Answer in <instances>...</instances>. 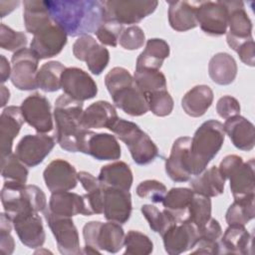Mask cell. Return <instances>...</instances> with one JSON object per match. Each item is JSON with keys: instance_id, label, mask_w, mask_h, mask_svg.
Listing matches in <instances>:
<instances>
[{"instance_id": "obj_1", "label": "cell", "mask_w": 255, "mask_h": 255, "mask_svg": "<svg viewBox=\"0 0 255 255\" xmlns=\"http://www.w3.org/2000/svg\"><path fill=\"white\" fill-rule=\"evenodd\" d=\"M44 3L53 22L67 36L80 37L96 33L105 21L103 1L48 0Z\"/></svg>"}, {"instance_id": "obj_2", "label": "cell", "mask_w": 255, "mask_h": 255, "mask_svg": "<svg viewBox=\"0 0 255 255\" xmlns=\"http://www.w3.org/2000/svg\"><path fill=\"white\" fill-rule=\"evenodd\" d=\"M83 102L63 94L55 101L54 120L56 123V140L69 152H81L89 129L82 126Z\"/></svg>"}, {"instance_id": "obj_3", "label": "cell", "mask_w": 255, "mask_h": 255, "mask_svg": "<svg viewBox=\"0 0 255 255\" xmlns=\"http://www.w3.org/2000/svg\"><path fill=\"white\" fill-rule=\"evenodd\" d=\"M105 85L116 107L126 114L140 117L149 111L144 94L127 69L113 68L105 77Z\"/></svg>"}, {"instance_id": "obj_4", "label": "cell", "mask_w": 255, "mask_h": 255, "mask_svg": "<svg viewBox=\"0 0 255 255\" xmlns=\"http://www.w3.org/2000/svg\"><path fill=\"white\" fill-rule=\"evenodd\" d=\"M225 138L223 124L215 120L204 122L191 138L189 155L192 175H198L221 149Z\"/></svg>"}, {"instance_id": "obj_5", "label": "cell", "mask_w": 255, "mask_h": 255, "mask_svg": "<svg viewBox=\"0 0 255 255\" xmlns=\"http://www.w3.org/2000/svg\"><path fill=\"white\" fill-rule=\"evenodd\" d=\"M1 202L4 212L11 219L21 214L44 212L47 208V198L40 187L11 181H5L3 184Z\"/></svg>"}, {"instance_id": "obj_6", "label": "cell", "mask_w": 255, "mask_h": 255, "mask_svg": "<svg viewBox=\"0 0 255 255\" xmlns=\"http://www.w3.org/2000/svg\"><path fill=\"white\" fill-rule=\"evenodd\" d=\"M109 129L126 143L136 164H149L158 155L156 144L136 124L119 118Z\"/></svg>"}, {"instance_id": "obj_7", "label": "cell", "mask_w": 255, "mask_h": 255, "mask_svg": "<svg viewBox=\"0 0 255 255\" xmlns=\"http://www.w3.org/2000/svg\"><path fill=\"white\" fill-rule=\"evenodd\" d=\"M85 254H100L102 251L118 253L124 246L125 231L120 223L114 221H90L83 227Z\"/></svg>"}, {"instance_id": "obj_8", "label": "cell", "mask_w": 255, "mask_h": 255, "mask_svg": "<svg viewBox=\"0 0 255 255\" xmlns=\"http://www.w3.org/2000/svg\"><path fill=\"white\" fill-rule=\"evenodd\" d=\"M103 5L105 21L130 25L152 14L158 2L155 0H109L103 1Z\"/></svg>"}, {"instance_id": "obj_9", "label": "cell", "mask_w": 255, "mask_h": 255, "mask_svg": "<svg viewBox=\"0 0 255 255\" xmlns=\"http://www.w3.org/2000/svg\"><path fill=\"white\" fill-rule=\"evenodd\" d=\"M43 213L56 239L59 252L63 255H79L83 253L80 246L79 233L72 217L56 215L48 207Z\"/></svg>"}, {"instance_id": "obj_10", "label": "cell", "mask_w": 255, "mask_h": 255, "mask_svg": "<svg viewBox=\"0 0 255 255\" xmlns=\"http://www.w3.org/2000/svg\"><path fill=\"white\" fill-rule=\"evenodd\" d=\"M11 82L20 91H32L38 88L37 73L39 58L28 48L15 52L11 58Z\"/></svg>"}, {"instance_id": "obj_11", "label": "cell", "mask_w": 255, "mask_h": 255, "mask_svg": "<svg viewBox=\"0 0 255 255\" xmlns=\"http://www.w3.org/2000/svg\"><path fill=\"white\" fill-rule=\"evenodd\" d=\"M228 11L226 41L228 46L236 51L244 42L252 39V22L242 1H223Z\"/></svg>"}, {"instance_id": "obj_12", "label": "cell", "mask_w": 255, "mask_h": 255, "mask_svg": "<svg viewBox=\"0 0 255 255\" xmlns=\"http://www.w3.org/2000/svg\"><path fill=\"white\" fill-rule=\"evenodd\" d=\"M21 111L25 122L38 133H47L54 128L51 105L48 99L39 93L23 100Z\"/></svg>"}, {"instance_id": "obj_13", "label": "cell", "mask_w": 255, "mask_h": 255, "mask_svg": "<svg viewBox=\"0 0 255 255\" xmlns=\"http://www.w3.org/2000/svg\"><path fill=\"white\" fill-rule=\"evenodd\" d=\"M73 54L76 59L86 62L90 72L96 76L101 75L110 62V52L98 44L91 35L80 36L73 45Z\"/></svg>"}, {"instance_id": "obj_14", "label": "cell", "mask_w": 255, "mask_h": 255, "mask_svg": "<svg viewBox=\"0 0 255 255\" xmlns=\"http://www.w3.org/2000/svg\"><path fill=\"white\" fill-rule=\"evenodd\" d=\"M55 144V138L46 133L26 134L18 142L15 153L26 166L34 167L48 156Z\"/></svg>"}, {"instance_id": "obj_15", "label": "cell", "mask_w": 255, "mask_h": 255, "mask_svg": "<svg viewBox=\"0 0 255 255\" xmlns=\"http://www.w3.org/2000/svg\"><path fill=\"white\" fill-rule=\"evenodd\" d=\"M61 89L64 94L79 102L94 99L98 94L94 79L87 72L76 67L65 69L61 77Z\"/></svg>"}, {"instance_id": "obj_16", "label": "cell", "mask_w": 255, "mask_h": 255, "mask_svg": "<svg viewBox=\"0 0 255 255\" xmlns=\"http://www.w3.org/2000/svg\"><path fill=\"white\" fill-rule=\"evenodd\" d=\"M197 23L209 36H221L227 32L228 11L223 1L199 2L196 11Z\"/></svg>"}, {"instance_id": "obj_17", "label": "cell", "mask_w": 255, "mask_h": 255, "mask_svg": "<svg viewBox=\"0 0 255 255\" xmlns=\"http://www.w3.org/2000/svg\"><path fill=\"white\" fill-rule=\"evenodd\" d=\"M161 237L165 252L169 255H178L194 248L199 231L193 223L184 221L170 226Z\"/></svg>"}, {"instance_id": "obj_18", "label": "cell", "mask_w": 255, "mask_h": 255, "mask_svg": "<svg viewBox=\"0 0 255 255\" xmlns=\"http://www.w3.org/2000/svg\"><path fill=\"white\" fill-rule=\"evenodd\" d=\"M67 34L54 22L38 31L30 44V49L39 60L57 56L67 44Z\"/></svg>"}, {"instance_id": "obj_19", "label": "cell", "mask_w": 255, "mask_h": 255, "mask_svg": "<svg viewBox=\"0 0 255 255\" xmlns=\"http://www.w3.org/2000/svg\"><path fill=\"white\" fill-rule=\"evenodd\" d=\"M191 138L180 136L172 144L170 154L165 160V172L174 182H185L191 177L190 148Z\"/></svg>"}, {"instance_id": "obj_20", "label": "cell", "mask_w": 255, "mask_h": 255, "mask_svg": "<svg viewBox=\"0 0 255 255\" xmlns=\"http://www.w3.org/2000/svg\"><path fill=\"white\" fill-rule=\"evenodd\" d=\"M43 177L51 192L69 191L74 189L79 181L76 168L62 158L52 160L44 169Z\"/></svg>"}, {"instance_id": "obj_21", "label": "cell", "mask_w": 255, "mask_h": 255, "mask_svg": "<svg viewBox=\"0 0 255 255\" xmlns=\"http://www.w3.org/2000/svg\"><path fill=\"white\" fill-rule=\"evenodd\" d=\"M81 152L97 160H117L122 155V148L115 135L106 132L97 133L89 129Z\"/></svg>"}, {"instance_id": "obj_22", "label": "cell", "mask_w": 255, "mask_h": 255, "mask_svg": "<svg viewBox=\"0 0 255 255\" xmlns=\"http://www.w3.org/2000/svg\"><path fill=\"white\" fill-rule=\"evenodd\" d=\"M12 222L22 244L31 249L43 246L46 233L39 213L32 212L17 215L12 219Z\"/></svg>"}, {"instance_id": "obj_23", "label": "cell", "mask_w": 255, "mask_h": 255, "mask_svg": "<svg viewBox=\"0 0 255 255\" xmlns=\"http://www.w3.org/2000/svg\"><path fill=\"white\" fill-rule=\"evenodd\" d=\"M131 195L128 190L114 187L105 188L104 216L108 221L126 223L131 214Z\"/></svg>"}, {"instance_id": "obj_24", "label": "cell", "mask_w": 255, "mask_h": 255, "mask_svg": "<svg viewBox=\"0 0 255 255\" xmlns=\"http://www.w3.org/2000/svg\"><path fill=\"white\" fill-rule=\"evenodd\" d=\"M25 120L20 107L9 106L0 116V145L1 157L12 153L14 138L18 135Z\"/></svg>"}, {"instance_id": "obj_25", "label": "cell", "mask_w": 255, "mask_h": 255, "mask_svg": "<svg viewBox=\"0 0 255 255\" xmlns=\"http://www.w3.org/2000/svg\"><path fill=\"white\" fill-rule=\"evenodd\" d=\"M223 129L235 147L244 151L253 149L255 145V128L250 121L240 115L234 116L225 121Z\"/></svg>"}, {"instance_id": "obj_26", "label": "cell", "mask_w": 255, "mask_h": 255, "mask_svg": "<svg viewBox=\"0 0 255 255\" xmlns=\"http://www.w3.org/2000/svg\"><path fill=\"white\" fill-rule=\"evenodd\" d=\"M252 236L242 225H228L218 242V254L251 253Z\"/></svg>"}, {"instance_id": "obj_27", "label": "cell", "mask_w": 255, "mask_h": 255, "mask_svg": "<svg viewBox=\"0 0 255 255\" xmlns=\"http://www.w3.org/2000/svg\"><path fill=\"white\" fill-rule=\"evenodd\" d=\"M168 22L170 27L177 32H185L198 26L196 11L197 1H169Z\"/></svg>"}, {"instance_id": "obj_28", "label": "cell", "mask_w": 255, "mask_h": 255, "mask_svg": "<svg viewBox=\"0 0 255 255\" xmlns=\"http://www.w3.org/2000/svg\"><path fill=\"white\" fill-rule=\"evenodd\" d=\"M254 159L243 162L229 176L230 189L234 200L255 196L254 180Z\"/></svg>"}, {"instance_id": "obj_29", "label": "cell", "mask_w": 255, "mask_h": 255, "mask_svg": "<svg viewBox=\"0 0 255 255\" xmlns=\"http://www.w3.org/2000/svg\"><path fill=\"white\" fill-rule=\"evenodd\" d=\"M118 119L117 111L112 104L107 101H98L83 112L82 126L87 129L109 128Z\"/></svg>"}, {"instance_id": "obj_30", "label": "cell", "mask_w": 255, "mask_h": 255, "mask_svg": "<svg viewBox=\"0 0 255 255\" xmlns=\"http://www.w3.org/2000/svg\"><path fill=\"white\" fill-rule=\"evenodd\" d=\"M48 209L61 216L73 217L78 214L86 216V203L83 195L70 191L52 192Z\"/></svg>"}, {"instance_id": "obj_31", "label": "cell", "mask_w": 255, "mask_h": 255, "mask_svg": "<svg viewBox=\"0 0 255 255\" xmlns=\"http://www.w3.org/2000/svg\"><path fill=\"white\" fill-rule=\"evenodd\" d=\"M193 194L191 188L173 187L166 192L161 203L177 223L188 221L189 205Z\"/></svg>"}, {"instance_id": "obj_32", "label": "cell", "mask_w": 255, "mask_h": 255, "mask_svg": "<svg viewBox=\"0 0 255 255\" xmlns=\"http://www.w3.org/2000/svg\"><path fill=\"white\" fill-rule=\"evenodd\" d=\"M98 179L104 188L114 187L128 190L132 184V172L124 161H115L102 166Z\"/></svg>"}, {"instance_id": "obj_33", "label": "cell", "mask_w": 255, "mask_h": 255, "mask_svg": "<svg viewBox=\"0 0 255 255\" xmlns=\"http://www.w3.org/2000/svg\"><path fill=\"white\" fill-rule=\"evenodd\" d=\"M213 92L209 86L198 85L189 90L181 100V107L192 118L202 117L213 102Z\"/></svg>"}, {"instance_id": "obj_34", "label": "cell", "mask_w": 255, "mask_h": 255, "mask_svg": "<svg viewBox=\"0 0 255 255\" xmlns=\"http://www.w3.org/2000/svg\"><path fill=\"white\" fill-rule=\"evenodd\" d=\"M225 180L218 167L214 165L195 175L189 184L194 193L206 197H215L223 193Z\"/></svg>"}, {"instance_id": "obj_35", "label": "cell", "mask_w": 255, "mask_h": 255, "mask_svg": "<svg viewBox=\"0 0 255 255\" xmlns=\"http://www.w3.org/2000/svg\"><path fill=\"white\" fill-rule=\"evenodd\" d=\"M237 64L228 53H217L209 61L208 75L217 85L227 86L233 83L237 76Z\"/></svg>"}, {"instance_id": "obj_36", "label": "cell", "mask_w": 255, "mask_h": 255, "mask_svg": "<svg viewBox=\"0 0 255 255\" xmlns=\"http://www.w3.org/2000/svg\"><path fill=\"white\" fill-rule=\"evenodd\" d=\"M169 54V45L164 40L159 38L149 39L144 50L137 57L135 69L159 70Z\"/></svg>"}, {"instance_id": "obj_37", "label": "cell", "mask_w": 255, "mask_h": 255, "mask_svg": "<svg viewBox=\"0 0 255 255\" xmlns=\"http://www.w3.org/2000/svg\"><path fill=\"white\" fill-rule=\"evenodd\" d=\"M23 20L26 31L35 35L38 31L53 23L44 1L26 0L23 2Z\"/></svg>"}, {"instance_id": "obj_38", "label": "cell", "mask_w": 255, "mask_h": 255, "mask_svg": "<svg viewBox=\"0 0 255 255\" xmlns=\"http://www.w3.org/2000/svg\"><path fill=\"white\" fill-rule=\"evenodd\" d=\"M222 235V228L219 222L210 218L199 230V238L194 246L192 254H218V242Z\"/></svg>"}, {"instance_id": "obj_39", "label": "cell", "mask_w": 255, "mask_h": 255, "mask_svg": "<svg viewBox=\"0 0 255 255\" xmlns=\"http://www.w3.org/2000/svg\"><path fill=\"white\" fill-rule=\"evenodd\" d=\"M66 67L59 61H50L43 64L38 70L36 81L39 89L46 93L61 89V77Z\"/></svg>"}, {"instance_id": "obj_40", "label": "cell", "mask_w": 255, "mask_h": 255, "mask_svg": "<svg viewBox=\"0 0 255 255\" xmlns=\"http://www.w3.org/2000/svg\"><path fill=\"white\" fill-rule=\"evenodd\" d=\"M254 197L234 200L228 207L225 219L228 225H242L245 226L255 216Z\"/></svg>"}, {"instance_id": "obj_41", "label": "cell", "mask_w": 255, "mask_h": 255, "mask_svg": "<svg viewBox=\"0 0 255 255\" xmlns=\"http://www.w3.org/2000/svg\"><path fill=\"white\" fill-rule=\"evenodd\" d=\"M133 79L144 96L156 91L167 90L165 76L159 70L135 69Z\"/></svg>"}, {"instance_id": "obj_42", "label": "cell", "mask_w": 255, "mask_h": 255, "mask_svg": "<svg viewBox=\"0 0 255 255\" xmlns=\"http://www.w3.org/2000/svg\"><path fill=\"white\" fill-rule=\"evenodd\" d=\"M29 171L16 153L1 157V175L5 181L26 184Z\"/></svg>"}, {"instance_id": "obj_43", "label": "cell", "mask_w": 255, "mask_h": 255, "mask_svg": "<svg viewBox=\"0 0 255 255\" xmlns=\"http://www.w3.org/2000/svg\"><path fill=\"white\" fill-rule=\"evenodd\" d=\"M140 210L144 218L147 220L150 229L153 232L158 233L160 236L170 226L177 223L172 217V215L166 209H163L162 211H160L154 205L143 204Z\"/></svg>"}, {"instance_id": "obj_44", "label": "cell", "mask_w": 255, "mask_h": 255, "mask_svg": "<svg viewBox=\"0 0 255 255\" xmlns=\"http://www.w3.org/2000/svg\"><path fill=\"white\" fill-rule=\"evenodd\" d=\"M211 218V200L197 193H194L189 205L188 221L193 223L198 231L207 223Z\"/></svg>"}, {"instance_id": "obj_45", "label": "cell", "mask_w": 255, "mask_h": 255, "mask_svg": "<svg viewBox=\"0 0 255 255\" xmlns=\"http://www.w3.org/2000/svg\"><path fill=\"white\" fill-rule=\"evenodd\" d=\"M125 255H148L153 250V243L149 237L139 231L129 230L125 235Z\"/></svg>"}, {"instance_id": "obj_46", "label": "cell", "mask_w": 255, "mask_h": 255, "mask_svg": "<svg viewBox=\"0 0 255 255\" xmlns=\"http://www.w3.org/2000/svg\"><path fill=\"white\" fill-rule=\"evenodd\" d=\"M148 110L156 117H166L173 110V99L167 90L156 91L145 96Z\"/></svg>"}, {"instance_id": "obj_47", "label": "cell", "mask_w": 255, "mask_h": 255, "mask_svg": "<svg viewBox=\"0 0 255 255\" xmlns=\"http://www.w3.org/2000/svg\"><path fill=\"white\" fill-rule=\"evenodd\" d=\"M27 43V36L23 32L14 31L4 23H1L0 46L2 49L15 53L23 48H26Z\"/></svg>"}, {"instance_id": "obj_48", "label": "cell", "mask_w": 255, "mask_h": 255, "mask_svg": "<svg viewBox=\"0 0 255 255\" xmlns=\"http://www.w3.org/2000/svg\"><path fill=\"white\" fill-rule=\"evenodd\" d=\"M167 190L165 185L155 179H147L141 181L136 186V194L140 198H147L153 203L162 202Z\"/></svg>"}, {"instance_id": "obj_49", "label": "cell", "mask_w": 255, "mask_h": 255, "mask_svg": "<svg viewBox=\"0 0 255 255\" xmlns=\"http://www.w3.org/2000/svg\"><path fill=\"white\" fill-rule=\"evenodd\" d=\"M124 29V25H121L117 22L104 21L95 34L103 45L116 47Z\"/></svg>"}, {"instance_id": "obj_50", "label": "cell", "mask_w": 255, "mask_h": 255, "mask_svg": "<svg viewBox=\"0 0 255 255\" xmlns=\"http://www.w3.org/2000/svg\"><path fill=\"white\" fill-rule=\"evenodd\" d=\"M145 42V34L143 30L136 26L132 25L128 28H125L119 38L120 45L126 50H137L143 46Z\"/></svg>"}, {"instance_id": "obj_51", "label": "cell", "mask_w": 255, "mask_h": 255, "mask_svg": "<svg viewBox=\"0 0 255 255\" xmlns=\"http://www.w3.org/2000/svg\"><path fill=\"white\" fill-rule=\"evenodd\" d=\"M12 219L2 212L0 215V252L5 255H10L15 249L14 238L11 235Z\"/></svg>"}, {"instance_id": "obj_52", "label": "cell", "mask_w": 255, "mask_h": 255, "mask_svg": "<svg viewBox=\"0 0 255 255\" xmlns=\"http://www.w3.org/2000/svg\"><path fill=\"white\" fill-rule=\"evenodd\" d=\"M216 112L220 118L227 120L240 114V104L231 96H223L217 101Z\"/></svg>"}, {"instance_id": "obj_53", "label": "cell", "mask_w": 255, "mask_h": 255, "mask_svg": "<svg viewBox=\"0 0 255 255\" xmlns=\"http://www.w3.org/2000/svg\"><path fill=\"white\" fill-rule=\"evenodd\" d=\"M243 162L244 161L241 156H239L237 154H229V155H226L221 160L218 169H219L220 173L223 175V177L225 179H228L229 176L231 175V173L237 167H239Z\"/></svg>"}, {"instance_id": "obj_54", "label": "cell", "mask_w": 255, "mask_h": 255, "mask_svg": "<svg viewBox=\"0 0 255 255\" xmlns=\"http://www.w3.org/2000/svg\"><path fill=\"white\" fill-rule=\"evenodd\" d=\"M240 60L247 66L254 67L255 65V44L253 38L241 44L235 51Z\"/></svg>"}, {"instance_id": "obj_55", "label": "cell", "mask_w": 255, "mask_h": 255, "mask_svg": "<svg viewBox=\"0 0 255 255\" xmlns=\"http://www.w3.org/2000/svg\"><path fill=\"white\" fill-rule=\"evenodd\" d=\"M0 74H1V83L4 84L9 78H11V72H12V68L8 62V60L5 58L4 55L0 56Z\"/></svg>"}, {"instance_id": "obj_56", "label": "cell", "mask_w": 255, "mask_h": 255, "mask_svg": "<svg viewBox=\"0 0 255 255\" xmlns=\"http://www.w3.org/2000/svg\"><path fill=\"white\" fill-rule=\"evenodd\" d=\"M20 4L19 1H0V7H1V18H4L7 14L11 13L16 7H18Z\"/></svg>"}, {"instance_id": "obj_57", "label": "cell", "mask_w": 255, "mask_h": 255, "mask_svg": "<svg viewBox=\"0 0 255 255\" xmlns=\"http://www.w3.org/2000/svg\"><path fill=\"white\" fill-rule=\"evenodd\" d=\"M10 99V91L4 86H1V108H4Z\"/></svg>"}]
</instances>
